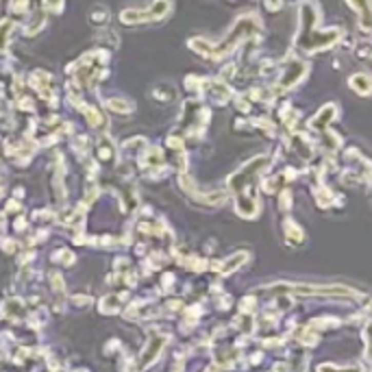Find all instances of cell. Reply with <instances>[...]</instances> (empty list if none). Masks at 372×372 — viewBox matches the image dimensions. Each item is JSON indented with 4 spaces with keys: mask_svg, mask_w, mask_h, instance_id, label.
Here are the masks:
<instances>
[{
    "mask_svg": "<svg viewBox=\"0 0 372 372\" xmlns=\"http://www.w3.org/2000/svg\"><path fill=\"white\" fill-rule=\"evenodd\" d=\"M13 22L11 20H3L0 22V52H5V48H7V40H9V35H11V31H13Z\"/></svg>",
    "mask_w": 372,
    "mask_h": 372,
    "instance_id": "obj_16",
    "label": "cell"
},
{
    "mask_svg": "<svg viewBox=\"0 0 372 372\" xmlns=\"http://www.w3.org/2000/svg\"><path fill=\"white\" fill-rule=\"evenodd\" d=\"M348 85L355 89L359 96H368L370 94V87H372V81H370V76L366 74V72H359V74H353L348 79Z\"/></svg>",
    "mask_w": 372,
    "mask_h": 372,
    "instance_id": "obj_9",
    "label": "cell"
},
{
    "mask_svg": "<svg viewBox=\"0 0 372 372\" xmlns=\"http://www.w3.org/2000/svg\"><path fill=\"white\" fill-rule=\"evenodd\" d=\"M163 344H166V338H161V335H152V340L148 344V350H144V355H142V368L148 366L150 361H155V357L159 355Z\"/></svg>",
    "mask_w": 372,
    "mask_h": 372,
    "instance_id": "obj_10",
    "label": "cell"
},
{
    "mask_svg": "<svg viewBox=\"0 0 372 372\" xmlns=\"http://www.w3.org/2000/svg\"><path fill=\"white\" fill-rule=\"evenodd\" d=\"M348 5L359 15V29L368 33L370 31V0H348Z\"/></svg>",
    "mask_w": 372,
    "mask_h": 372,
    "instance_id": "obj_6",
    "label": "cell"
},
{
    "mask_svg": "<svg viewBox=\"0 0 372 372\" xmlns=\"http://www.w3.org/2000/svg\"><path fill=\"white\" fill-rule=\"evenodd\" d=\"M42 7H44V11H48V13H61L63 0H44Z\"/></svg>",
    "mask_w": 372,
    "mask_h": 372,
    "instance_id": "obj_17",
    "label": "cell"
},
{
    "mask_svg": "<svg viewBox=\"0 0 372 372\" xmlns=\"http://www.w3.org/2000/svg\"><path fill=\"white\" fill-rule=\"evenodd\" d=\"M170 11H172V3H170V0H155V3L148 7L150 20H163V17H166Z\"/></svg>",
    "mask_w": 372,
    "mask_h": 372,
    "instance_id": "obj_11",
    "label": "cell"
},
{
    "mask_svg": "<svg viewBox=\"0 0 372 372\" xmlns=\"http://www.w3.org/2000/svg\"><path fill=\"white\" fill-rule=\"evenodd\" d=\"M174 87H172L170 83H163V85H157L155 89H152V98L159 103H170V101H174Z\"/></svg>",
    "mask_w": 372,
    "mask_h": 372,
    "instance_id": "obj_12",
    "label": "cell"
},
{
    "mask_svg": "<svg viewBox=\"0 0 372 372\" xmlns=\"http://www.w3.org/2000/svg\"><path fill=\"white\" fill-rule=\"evenodd\" d=\"M261 29V22L257 15H242L235 26L231 29V33L226 35V40H222L218 46L211 48V54L209 59H224L226 54H231L233 48H238V44L244 40V37H252V33H257Z\"/></svg>",
    "mask_w": 372,
    "mask_h": 372,
    "instance_id": "obj_3",
    "label": "cell"
},
{
    "mask_svg": "<svg viewBox=\"0 0 372 372\" xmlns=\"http://www.w3.org/2000/svg\"><path fill=\"white\" fill-rule=\"evenodd\" d=\"M266 163H268L266 157H257L248 161L238 174L231 177V189L235 192V201H238V213L244 218H255L259 211L255 183H257V172L266 168Z\"/></svg>",
    "mask_w": 372,
    "mask_h": 372,
    "instance_id": "obj_1",
    "label": "cell"
},
{
    "mask_svg": "<svg viewBox=\"0 0 372 372\" xmlns=\"http://www.w3.org/2000/svg\"><path fill=\"white\" fill-rule=\"evenodd\" d=\"M107 109H109V111H113V113H131L133 105L129 101H122V98H109Z\"/></svg>",
    "mask_w": 372,
    "mask_h": 372,
    "instance_id": "obj_13",
    "label": "cell"
},
{
    "mask_svg": "<svg viewBox=\"0 0 372 372\" xmlns=\"http://www.w3.org/2000/svg\"><path fill=\"white\" fill-rule=\"evenodd\" d=\"M89 22L94 26H105L109 22V11L105 7H94L92 13H89Z\"/></svg>",
    "mask_w": 372,
    "mask_h": 372,
    "instance_id": "obj_14",
    "label": "cell"
},
{
    "mask_svg": "<svg viewBox=\"0 0 372 372\" xmlns=\"http://www.w3.org/2000/svg\"><path fill=\"white\" fill-rule=\"evenodd\" d=\"M44 22H46V17H44V13H42V11H37V13L33 15L31 24L24 29V33H26V35H37V33L44 29Z\"/></svg>",
    "mask_w": 372,
    "mask_h": 372,
    "instance_id": "obj_15",
    "label": "cell"
},
{
    "mask_svg": "<svg viewBox=\"0 0 372 372\" xmlns=\"http://www.w3.org/2000/svg\"><path fill=\"white\" fill-rule=\"evenodd\" d=\"M281 5H283V0H266V7L270 9V11H279Z\"/></svg>",
    "mask_w": 372,
    "mask_h": 372,
    "instance_id": "obj_18",
    "label": "cell"
},
{
    "mask_svg": "<svg viewBox=\"0 0 372 372\" xmlns=\"http://www.w3.org/2000/svg\"><path fill=\"white\" fill-rule=\"evenodd\" d=\"M207 85H209V92H211V98L218 103V105H226L233 98V92L231 87L222 83V81H207Z\"/></svg>",
    "mask_w": 372,
    "mask_h": 372,
    "instance_id": "obj_5",
    "label": "cell"
},
{
    "mask_svg": "<svg viewBox=\"0 0 372 372\" xmlns=\"http://www.w3.org/2000/svg\"><path fill=\"white\" fill-rule=\"evenodd\" d=\"M120 20L124 24H142V22H150V13L148 9H124L120 13Z\"/></svg>",
    "mask_w": 372,
    "mask_h": 372,
    "instance_id": "obj_8",
    "label": "cell"
},
{
    "mask_svg": "<svg viewBox=\"0 0 372 372\" xmlns=\"http://www.w3.org/2000/svg\"><path fill=\"white\" fill-rule=\"evenodd\" d=\"M335 113H338V109H335V105H326V107H322L320 111L311 118V129L324 131L326 126H329V122L335 118Z\"/></svg>",
    "mask_w": 372,
    "mask_h": 372,
    "instance_id": "obj_7",
    "label": "cell"
},
{
    "mask_svg": "<svg viewBox=\"0 0 372 372\" xmlns=\"http://www.w3.org/2000/svg\"><path fill=\"white\" fill-rule=\"evenodd\" d=\"M318 20H320V13H318V7L316 5L309 3L301 9V37H298L296 46L305 54L326 50L340 40V29H324V31L316 29V26H318Z\"/></svg>",
    "mask_w": 372,
    "mask_h": 372,
    "instance_id": "obj_2",
    "label": "cell"
},
{
    "mask_svg": "<svg viewBox=\"0 0 372 372\" xmlns=\"http://www.w3.org/2000/svg\"><path fill=\"white\" fill-rule=\"evenodd\" d=\"M307 74V63L303 61H289L287 68L283 70V74L279 79V89H292L294 85H298L303 81V76Z\"/></svg>",
    "mask_w": 372,
    "mask_h": 372,
    "instance_id": "obj_4",
    "label": "cell"
},
{
    "mask_svg": "<svg viewBox=\"0 0 372 372\" xmlns=\"http://www.w3.org/2000/svg\"><path fill=\"white\" fill-rule=\"evenodd\" d=\"M0 192H3V181H0Z\"/></svg>",
    "mask_w": 372,
    "mask_h": 372,
    "instance_id": "obj_19",
    "label": "cell"
}]
</instances>
